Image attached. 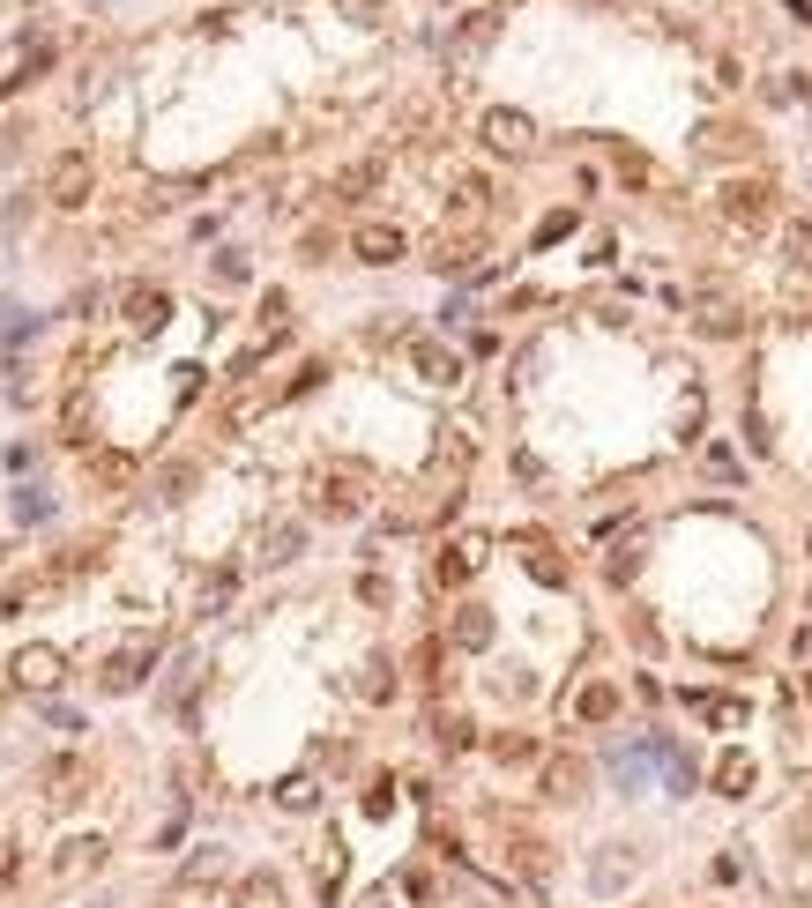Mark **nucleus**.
<instances>
[{
    "mask_svg": "<svg viewBox=\"0 0 812 908\" xmlns=\"http://www.w3.org/2000/svg\"><path fill=\"white\" fill-rule=\"evenodd\" d=\"M373 507V469L350 462V455H336V462L314 469V515L320 521H358Z\"/></svg>",
    "mask_w": 812,
    "mask_h": 908,
    "instance_id": "1",
    "label": "nucleus"
},
{
    "mask_svg": "<svg viewBox=\"0 0 812 908\" xmlns=\"http://www.w3.org/2000/svg\"><path fill=\"white\" fill-rule=\"evenodd\" d=\"M90 789H98V760H90L82 745H68V752H52V760L38 767V805H46V811L90 805Z\"/></svg>",
    "mask_w": 812,
    "mask_h": 908,
    "instance_id": "2",
    "label": "nucleus"
},
{
    "mask_svg": "<svg viewBox=\"0 0 812 908\" xmlns=\"http://www.w3.org/2000/svg\"><path fill=\"white\" fill-rule=\"evenodd\" d=\"M90 194H98V164H90V149H60L46 164V187H38V201L46 209H90Z\"/></svg>",
    "mask_w": 812,
    "mask_h": 908,
    "instance_id": "3",
    "label": "nucleus"
},
{
    "mask_svg": "<svg viewBox=\"0 0 812 908\" xmlns=\"http://www.w3.org/2000/svg\"><path fill=\"white\" fill-rule=\"evenodd\" d=\"M157 656H165V640H157V633L120 640V648H112V656L98 663V692H112V700H120V692H142V686H149V670H157Z\"/></svg>",
    "mask_w": 812,
    "mask_h": 908,
    "instance_id": "4",
    "label": "nucleus"
},
{
    "mask_svg": "<svg viewBox=\"0 0 812 908\" xmlns=\"http://www.w3.org/2000/svg\"><path fill=\"white\" fill-rule=\"evenodd\" d=\"M715 217L731 223V231H768V223H775V187H768V179H731V187L715 194Z\"/></svg>",
    "mask_w": 812,
    "mask_h": 908,
    "instance_id": "5",
    "label": "nucleus"
},
{
    "mask_svg": "<svg viewBox=\"0 0 812 908\" xmlns=\"http://www.w3.org/2000/svg\"><path fill=\"white\" fill-rule=\"evenodd\" d=\"M403 358H410V372H418V388H440V395L463 388V350L440 343V336H410Z\"/></svg>",
    "mask_w": 812,
    "mask_h": 908,
    "instance_id": "6",
    "label": "nucleus"
},
{
    "mask_svg": "<svg viewBox=\"0 0 812 908\" xmlns=\"http://www.w3.org/2000/svg\"><path fill=\"white\" fill-rule=\"evenodd\" d=\"M105 864H112V841H105V835H68L60 849H52L46 879L52 886H82V879H98Z\"/></svg>",
    "mask_w": 812,
    "mask_h": 908,
    "instance_id": "7",
    "label": "nucleus"
},
{
    "mask_svg": "<svg viewBox=\"0 0 812 908\" xmlns=\"http://www.w3.org/2000/svg\"><path fill=\"white\" fill-rule=\"evenodd\" d=\"M544 805H590V782H596V767L582 760V752H544Z\"/></svg>",
    "mask_w": 812,
    "mask_h": 908,
    "instance_id": "8",
    "label": "nucleus"
},
{
    "mask_svg": "<svg viewBox=\"0 0 812 908\" xmlns=\"http://www.w3.org/2000/svg\"><path fill=\"white\" fill-rule=\"evenodd\" d=\"M8 678H16L23 692H38V700H46V692L68 678V656H60L52 640H30V648H16V656H8Z\"/></svg>",
    "mask_w": 812,
    "mask_h": 908,
    "instance_id": "9",
    "label": "nucleus"
},
{
    "mask_svg": "<svg viewBox=\"0 0 812 908\" xmlns=\"http://www.w3.org/2000/svg\"><path fill=\"white\" fill-rule=\"evenodd\" d=\"M477 142L493 149V157H529V149H537V120H529V112H507V104H493V112L477 120Z\"/></svg>",
    "mask_w": 812,
    "mask_h": 908,
    "instance_id": "10",
    "label": "nucleus"
},
{
    "mask_svg": "<svg viewBox=\"0 0 812 908\" xmlns=\"http://www.w3.org/2000/svg\"><path fill=\"white\" fill-rule=\"evenodd\" d=\"M344 879H350V841L328 827L320 849H314V894H320V908H344Z\"/></svg>",
    "mask_w": 812,
    "mask_h": 908,
    "instance_id": "11",
    "label": "nucleus"
},
{
    "mask_svg": "<svg viewBox=\"0 0 812 908\" xmlns=\"http://www.w3.org/2000/svg\"><path fill=\"white\" fill-rule=\"evenodd\" d=\"M447 656H485V648H493V603H477V596H469V603H455V618H447Z\"/></svg>",
    "mask_w": 812,
    "mask_h": 908,
    "instance_id": "12",
    "label": "nucleus"
},
{
    "mask_svg": "<svg viewBox=\"0 0 812 908\" xmlns=\"http://www.w3.org/2000/svg\"><path fill=\"white\" fill-rule=\"evenodd\" d=\"M485 551H493L485 537L440 543V559H433V589H469V581H477V566H485Z\"/></svg>",
    "mask_w": 812,
    "mask_h": 908,
    "instance_id": "13",
    "label": "nucleus"
},
{
    "mask_svg": "<svg viewBox=\"0 0 812 908\" xmlns=\"http://www.w3.org/2000/svg\"><path fill=\"white\" fill-rule=\"evenodd\" d=\"M120 320L135 328V336H157V328L172 320V291H165V283H127L120 291Z\"/></svg>",
    "mask_w": 812,
    "mask_h": 908,
    "instance_id": "14",
    "label": "nucleus"
},
{
    "mask_svg": "<svg viewBox=\"0 0 812 908\" xmlns=\"http://www.w3.org/2000/svg\"><path fill=\"white\" fill-rule=\"evenodd\" d=\"M224 908H291V886H284V871L254 864V871H239V879H231Z\"/></svg>",
    "mask_w": 812,
    "mask_h": 908,
    "instance_id": "15",
    "label": "nucleus"
},
{
    "mask_svg": "<svg viewBox=\"0 0 812 908\" xmlns=\"http://www.w3.org/2000/svg\"><path fill=\"white\" fill-rule=\"evenodd\" d=\"M179 894H209V886H231V849L224 841H201V849H187V864H179Z\"/></svg>",
    "mask_w": 812,
    "mask_h": 908,
    "instance_id": "16",
    "label": "nucleus"
},
{
    "mask_svg": "<svg viewBox=\"0 0 812 908\" xmlns=\"http://www.w3.org/2000/svg\"><path fill=\"white\" fill-rule=\"evenodd\" d=\"M566 715H574L582 730H604V722H618V715H626V692H618L612 678H590V686L566 700Z\"/></svg>",
    "mask_w": 812,
    "mask_h": 908,
    "instance_id": "17",
    "label": "nucleus"
},
{
    "mask_svg": "<svg viewBox=\"0 0 812 908\" xmlns=\"http://www.w3.org/2000/svg\"><path fill=\"white\" fill-rule=\"evenodd\" d=\"M350 253H358L366 269H395V261L410 253V239H403L395 223H358V231H350Z\"/></svg>",
    "mask_w": 812,
    "mask_h": 908,
    "instance_id": "18",
    "label": "nucleus"
},
{
    "mask_svg": "<svg viewBox=\"0 0 812 908\" xmlns=\"http://www.w3.org/2000/svg\"><path fill=\"white\" fill-rule=\"evenodd\" d=\"M507 864H515L522 886H544L552 879V841H537L529 827H515V835H507Z\"/></svg>",
    "mask_w": 812,
    "mask_h": 908,
    "instance_id": "19",
    "label": "nucleus"
},
{
    "mask_svg": "<svg viewBox=\"0 0 812 908\" xmlns=\"http://www.w3.org/2000/svg\"><path fill=\"white\" fill-rule=\"evenodd\" d=\"M515 543L529 551V559H522V566H529V581H544V589H566V581H574V566H566V559H560V551H552L544 537H529V529H522Z\"/></svg>",
    "mask_w": 812,
    "mask_h": 908,
    "instance_id": "20",
    "label": "nucleus"
},
{
    "mask_svg": "<svg viewBox=\"0 0 812 908\" xmlns=\"http://www.w3.org/2000/svg\"><path fill=\"white\" fill-rule=\"evenodd\" d=\"M306 551V521H269L261 529V566H291Z\"/></svg>",
    "mask_w": 812,
    "mask_h": 908,
    "instance_id": "21",
    "label": "nucleus"
},
{
    "mask_svg": "<svg viewBox=\"0 0 812 908\" xmlns=\"http://www.w3.org/2000/svg\"><path fill=\"white\" fill-rule=\"evenodd\" d=\"M485 752H493V767H537L544 760V745L529 730H499V737H485Z\"/></svg>",
    "mask_w": 812,
    "mask_h": 908,
    "instance_id": "22",
    "label": "nucleus"
},
{
    "mask_svg": "<svg viewBox=\"0 0 812 908\" xmlns=\"http://www.w3.org/2000/svg\"><path fill=\"white\" fill-rule=\"evenodd\" d=\"M433 745H440V752H469V745H477V722H469L463 708H433Z\"/></svg>",
    "mask_w": 812,
    "mask_h": 908,
    "instance_id": "23",
    "label": "nucleus"
},
{
    "mask_svg": "<svg viewBox=\"0 0 812 908\" xmlns=\"http://www.w3.org/2000/svg\"><path fill=\"white\" fill-rule=\"evenodd\" d=\"M358 700H366V708H388L395 700V663L388 656H366V663H358Z\"/></svg>",
    "mask_w": 812,
    "mask_h": 908,
    "instance_id": "24",
    "label": "nucleus"
},
{
    "mask_svg": "<svg viewBox=\"0 0 812 908\" xmlns=\"http://www.w3.org/2000/svg\"><path fill=\"white\" fill-rule=\"evenodd\" d=\"M90 485H105V491H120L127 477H135V455H120V447H90Z\"/></svg>",
    "mask_w": 812,
    "mask_h": 908,
    "instance_id": "25",
    "label": "nucleus"
},
{
    "mask_svg": "<svg viewBox=\"0 0 812 908\" xmlns=\"http://www.w3.org/2000/svg\"><path fill=\"white\" fill-rule=\"evenodd\" d=\"M195 485H201V469H195V462H165V469H157V485H149V499H157V507H179V499H187Z\"/></svg>",
    "mask_w": 812,
    "mask_h": 908,
    "instance_id": "26",
    "label": "nucleus"
},
{
    "mask_svg": "<svg viewBox=\"0 0 812 908\" xmlns=\"http://www.w3.org/2000/svg\"><path fill=\"white\" fill-rule=\"evenodd\" d=\"M753 782H761V767L745 760V752H723V760H715V789H723V797H753Z\"/></svg>",
    "mask_w": 812,
    "mask_h": 908,
    "instance_id": "27",
    "label": "nucleus"
},
{
    "mask_svg": "<svg viewBox=\"0 0 812 908\" xmlns=\"http://www.w3.org/2000/svg\"><path fill=\"white\" fill-rule=\"evenodd\" d=\"M440 663H447V640H440V633L410 648V678H418L425 692H440V686H447V678H440Z\"/></svg>",
    "mask_w": 812,
    "mask_h": 908,
    "instance_id": "28",
    "label": "nucleus"
},
{
    "mask_svg": "<svg viewBox=\"0 0 812 908\" xmlns=\"http://www.w3.org/2000/svg\"><path fill=\"white\" fill-rule=\"evenodd\" d=\"M320 805V775H284V782H276V811H314Z\"/></svg>",
    "mask_w": 812,
    "mask_h": 908,
    "instance_id": "29",
    "label": "nucleus"
},
{
    "mask_svg": "<svg viewBox=\"0 0 812 908\" xmlns=\"http://www.w3.org/2000/svg\"><path fill=\"white\" fill-rule=\"evenodd\" d=\"M686 708L701 715V722H715V730H731V722H745L739 700H723V692H686Z\"/></svg>",
    "mask_w": 812,
    "mask_h": 908,
    "instance_id": "30",
    "label": "nucleus"
},
{
    "mask_svg": "<svg viewBox=\"0 0 812 908\" xmlns=\"http://www.w3.org/2000/svg\"><path fill=\"white\" fill-rule=\"evenodd\" d=\"M16 886H23V841H16V827L0 819V901H8Z\"/></svg>",
    "mask_w": 812,
    "mask_h": 908,
    "instance_id": "31",
    "label": "nucleus"
},
{
    "mask_svg": "<svg viewBox=\"0 0 812 908\" xmlns=\"http://www.w3.org/2000/svg\"><path fill=\"white\" fill-rule=\"evenodd\" d=\"M231 596H239V573L224 566V573H209V581H201V596H195V618H217L224 603H231Z\"/></svg>",
    "mask_w": 812,
    "mask_h": 908,
    "instance_id": "32",
    "label": "nucleus"
},
{
    "mask_svg": "<svg viewBox=\"0 0 812 908\" xmlns=\"http://www.w3.org/2000/svg\"><path fill=\"white\" fill-rule=\"evenodd\" d=\"M395 886H403V894H410L418 908L440 901V871H433V864H403V879H395Z\"/></svg>",
    "mask_w": 812,
    "mask_h": 908,
    "instance_id": "33",
    "label": "nucleus"
},
{
    "mask_svg": "<svg viewBox=\"0 0 812 908\" xmlns=\"http://www.w3.org/2000/svg\"><path fill=\"white\" fill-rule=\"evenodd\" d=\"M8 515L23 521V529H38V521H52V491H46V485H23V491H16V507H8Z\"/></svg>",
    "mask_w": 812,
    "mask_h": 908,
    "instance_id": "34",
    "label": "nucleus"
},
{
    "mask_svg": "<svg viewBox=\"0 0 812 908\" xmlns=\"http://www.w3.org/2000/svg\"><path fill=\"white\" fill-rule=\"evenodd\" d=\"M358 811H366V819H388V811H395V775H366V789H358Z\"/></svg>",
    "mask_w": 812,
    "mask_h": 908,
    "instance_id": "35",
    "label": "nucleus"
},
{
    "mask_svg": "<svg viewBox=\"0 0 812 908\" xmlns=\"http://www.w3.org/2000/svg\"><path fill=\"white\" fill-rule=\"evenodd\" d=\"M373 187H380V164H373V157H366V164H344V172H336V194H344V201L373 194Z\"/></svg>",
    "mask_w": 812,
    "mask_h": 908,
    "instance_id": "36",
    "label": "nucleus"
},
{
    "mask_svg": "<svg viewBox=\"0 0 812 908\" xmlns=\"http://www.w3.org/2000/svg\"><path fill=\"white\" fill-rule=\"evenodd\" d=\"M783 261H790V276H812V223H790L783 231Z\"/></svg>",
    "mask_w": 812,
    "mask_h": 908,
    "instance_id": "37",
    "label": "nucleus"
},
{
    "mask_svg": "<svg viewBox=\"0 0 812 908\" xmlns=\"http://www.w3.org/2000/svg\"><path fill=\"white\" fill-rule=\"evenodd\" d=\"M612 164H618V179H626V187H656V164H648L641 149L618 142V149H612Z\"/></svg>",
    "mask_w": 812,
    "mask_h": 908,
    "instance_id": "38",
    "label": "nucleus"
},
{
    "mask_svg": "<svg viewBox=\"0 0 812 908\" xmlns=\"http://www.w3.org/2000/svg\"><path fill=\"white\" fill-rule=\"evenodd\" d=\"M701 149H709V157H739V149H753V134H739V127H709Z\"/></svg>",
    "mask_w": 812,
    "mask_h": 908,
    "instance_id": "39",
    "label": "nucleus"
},
{
    "mask_svg": "<svg viewBox=\"0 0 812 908\" xmlns=\"http://www.w3.org/2000/svg\"><path fill=\"white\" fill-rule=\"evenodd\" d=\"M358 603H373V611H388V603H395V581L366 566V573H358Z\"/></svg>",
    "mask_w": 812,
    "mask_h": 908,
    "instance_id": "40",
    "label": "nucleus"
},
{
    "mask_svg": "<svg viewBox=\"0 0 812 908\" xmlns=\"http://www.w3.org/2000/svg\"><path fill=\"white\" fill-rule=\"evenodd\" d=\"M485 201H493V187H485V179H455V217H477Z\"/></svg>",
    "mask_w": 812,
    "mask_h": 908,
    "instance_id": "41",
    "label": "nucleus"
},
{
    "mask_svg": "<svg viewBox=\"0 0 812 908\" xmlns=\"http://www.w3.org/2000/svg\"><path fill=\"white\" fill-rule=\"evenodd\" d=\"M247 276H254L247 246H224V253H217V283H247Z\"/></svg>",
    "mask_w": 812,
    "mask_h": 908,
    "instance_id": "42",
    "label": "nucleus"
},
{
    "mask_svg": "<svg viewBox=\"0 0 812 908\" xmlns=\"http://www.w3.org/2000/svg\"><path fill=\"white\" fill-rule=\"evenodd\" d=\"M320 380H328V366H320V358H306V366L291 372V388H284V402H298V395H314Z\"/></svg>",
    "mask_w": 812,
    "mask_h": 908,
    "instance_id": "43",
    "label": "nucleus"
},
{
    "mask_svg": "<svg viewBox=\"0 0 812 908\" xmlns=\"http://www.w3.org/2000/svg\"><path fill=\"white\" fill-rule=\"evenodd\" d=\"M38 715H46L52 730H82V708H68V700H52V692H46V708H38Z\"/></svg>",
    "mask_w": 812,
    "mask_h": 908,
    "instance_id": "44",
    "label": "nucleus"
},
{
    "mask_svg": "<svg viewBox=\"0 0 812 908\" xmlns=\"http://www.w3.org/2000/svg\"><path fill=\"white\" fill-rule=\"evenodd\" d=\"M529 692H537V686H529V670H499V700H529Z\"/></svg>",
    "mask_w": 812,
    "mask_h": 908,
    "instance_id": "45",
    "label": "nucleus"
},
{
    "mask_svg": "<svg viewBox=\"0 0 812 908\" xmlns=\"http://www.w3.org/2000/svg\"><path fill=\"white\" fill-rule=\"evenodd\" d=\"M38 328H46V320H38V313H8V343H30Z\"/></svg>",
    "mask_w": 812,
    "mask_h": 908,
    "instance_id": "46",
    "label": "nucleus"
},
{
    "mask_svg": "<svg viewBox=\"0 0 812 908\" xmlns=\"http://www.w3.org/2000/svg\"><path fill=\"white\" fill-rule=\"evenodd\" d=\"M566 231H574V209H566V217H544V223H537V246H552V239H566Z\"/></svg>",
    "mask_w": 812,
    "mask_h": 908,
    "instance_id": "47",
    "label": "nucleus"
},
{
    "mask_svg": "<svg viewBox=\"0 0 812 908\" xmlns=\"http://www.w3.org/2000/svg\"><path fill=\"white\" fill-rule=\"evenodd\" d=\"M358 908H395V886H366V894H358Z\"/></svg>",
    "mask_w": 812,
    "mask_h": 908,
    "instance_id": "48",
    "label": "nucleus"
}]
</instances>
